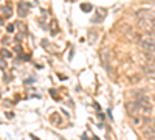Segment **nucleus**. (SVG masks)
Returning a JSON list of instances; mask_svg holds the SVG:
<instances>
[{"mask_svg": "<svg viewBox=\"0 0 155 140\" xmlns=\"http://www.w3.org/2000/svg\"><path fill=\"white\" fill-rule=\"evenodd\" d=\"M137 104H138L140 112L143 114L144 117H150V115H152V112H153V106H152V103H150L149 97H146V95H140V97H138V100H137Z\"/></svg>", "mask_w": 155, "mask_h": 140, "instance_id": "nucleus-1", "label": "nucleus"}, {"mask_svg": "<svg viewBox=\"0 0 155 140\" xmlns=\"http://www.w3.org/2000/svg\"><path fill=\"white\" fill-rule=\"evenodd\" d=\"M140 45L144 52H149V53H155V39L152 37H144V39L140 41Z\"/></svg>", "mask_w": 155, "mask_h": 140, "instance_id": "nucleus-2", "label": "nucleus"}, {"mask_svg": "<svg viewBox=\"0 0 155 140\" xmlns=\"http://www.w3.org/2000/svg\"><path fill=\"white\" fill-rule=\"evenodd\" d=\"M127 111H129V114H130L132 117H135V114L140 111V109H138V104H137V101H132V103H127Z\"/></svg>", "mask_w": 155, "mask_h": 140, "instance_id": "nucleus-3", "label": "nucleus"}, {"mask_svg": "<svg viewBox=\"0 0 155 140\" xmlns=\"http://www.w3.org/2000/svg\"><path fill=\"white\" fill-rule=\"evenodd\" d=\"M143 70H144V73H146V75H149L150 78H152L153 73H155V62H153V64H150V66H144V67H143Z\"/></svg>", "mask_w": 155, "mask_h": 140, "instance_id": "nucleus-4", "label": "nucleus"}, {"mask_svg": "<svg viewBox=\"0 0 155 140\" xmlns=\"http://www.w3.org/2000/svg\"><path fill=\"white\" fill-rule=\"evenodd\" d=\"M27 14H28V5H25V3H20V6H19V16L25 17Z\"/></svg>", "mask_w": 155, "mask_h": 140, "instance_id": "nucleus-5", "label": "nucleus"}, {"mask_svg": "<svg viewBox=\"0 0 155 140\" xmlns=\"http://www.w3.org/2000/svg\"><path fill=\"white\" fill-rule=\"evenodd\" d=\"M81 9L85 11V12H88V11H92V5H90V3H82L81 5Z\"/></svg>", "mask_w": 155, "mask_h": 140, "instance_id": "nucleus-6", "label": "nucleus"}, {"mask_svg": "<svg viewBox=\"0 0 155 140\" xmlns=\"http://www.w3.org/2000/svg\"><path fill=\"white\" fill-rule=\"evenodd\" d=\"M102 20V16H99V14H96L93 19H92V23H99Z\"/></svg>", "mask_w": 155, "mask_h": 140, "instance_id": "nucleus-7", "label": "nucleus"}, {"mask_svg": "<svg viewBox=\"0 0 155 140\" xmlns=\"http://www.w3.org/2000/svg\"><path fill=\"white\" fill-rule=\"evenodd\" d=\"M3 11H5V14H6V16H11V11H9V8H5Z\"/></svg>", "mask_w": 155, "mask_h": 140, "instance_id": "nucleus-8", "label": "nucleus"}, {"mask_svg": "<svg viewBox=\"0 0 155 140\" xmlns=\"http://www.w3.org/2000/svg\"><path fill=\"white\" fill-rule=\"evenodd\" d=\"M8 31H14V25H9V27H8Z\"/></svg>", "mask_w": 155, "mask_h": 140, "instance_id": "nucleus-9", "label": "nucleus"}, {"mask_svg": "<svg viewBox=\"0 0 155 140\" xmlns=\"http://www.w3.org/2000/svg\"><path fill=\"white\" fill-rule=\"evenodd\" d=\"M0 25H3V23H2V19H0Z\"/></svg>", "mask_w": 155, "mask_h": 140, "instance_id": "nucleus-10", "label": "nucleus"}, {"mask_svg": "<svg viewBox=\"0 0 155 140\" xmlns=\"http://www.w3.org/2000/svg\"><path fill=\"white\" fill-rule=\"evenodd\" d=\"M153 123H155V115H153Z\"/></svg>", "mask_w": 155, "mask_h": 140, "instance_id": "nucleus-11", "label": "nucleus"}]
</instances>
